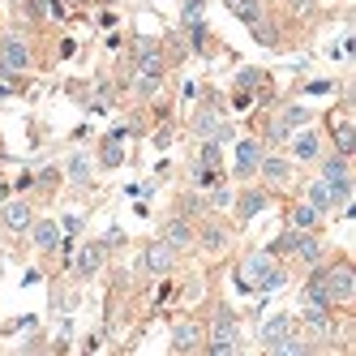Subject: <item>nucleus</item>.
Instances as JSON below:
<instances>
[{
    "instance_id": "nucleus-1",
    "label": "nucleus",
    "mask_w": 356,
    "mask_h": 356,
    "mask_svg": "<svg viewBox=\"0 0 356 356\" xmlns=\"http://www.w3.org/2000/svg\"><path fill=\"white\" fill-rule=\"evenodd\" d=\"M322 181L335 189V202H339V207H348V202H352V168H348L343 155L322 159Z\"/></svg>"
},
{
    "instance_id": "nucleus-2",
    "label": "nucleus",
    "mask_w": 356,
    "mask_h": 356,
    "mask_svg": "<svg viewBox=\"0 0 356 356\" xmlns=\"http://www.w3.org/2000/svg\"><path fill=\"white\" fill-rule=\"evenodd\" d=\"M322 279H326V292H330L335 305H348L356 296V270H352V262H335L330 270H322Z\"/></svg>"
},
{
    "instance_id": "nucleus-3",
    "label": "nucleus",
    "mask_w": 356,
    "mask_h": 356,
    "mask_svg": "<svg viewBox=\"0 0 356 356\" xmlns=\"http://www.w3.org/2000/svg\"><path fill=\"white\" fill-rule=\"evenodd\" d=\"M202 348H207V352H236L241 348V330H236V314H219L215 318V330H211V343H202Z\"/></svg>"
},
{
    "instance_id": "nucleus-4",
    "label": "nucleus",
    "mask_w": 356,
    "mask_h": 356,
    "mask_svg": "<svg viewBox=\"0 0 356 356\" xmlns=\"http://www.w3.org/2000/svg\"><path fill=\"white\" fill-rule=\"evenodd\" d=\"M0 69L9 73H22V69H31V47H26V39L22 35H5L0 39Z\"/></svg>"
},
{
    "instance_id": "nucleus-5",
    "label": "nucleus",
    "mask_w": 356,
    "mask_h": 356,
    "mask_svg": "<svg viewBox=\"0 0 356 356\" xmlns=\"http://www.w3.org/2000/svg\"><path fill=\"white\" fill-rule=\"evenodd\" d=\"M104 262H108V245L104 241H86L78 253H73V270H78L82 279L99 275V270H104Z\"/></svg>"
},
{
    "instance_id": "nucleus-6",
    "label": "nucleus",
    "mask_w": 356,
    "mask_h": 356,
    "mask_svg": "<svg viewBox=\"0 0 356 356\" xmlns=\"http://www.w3.org/2000/svg\"><path fill=\"white\" fill-rule=\"evenodd\" d=\"M270 266H275L270 253H249V258L241 262V270H236V288H241V292H258V279H262Z\"/></svg>"
},
{
    "instance_id": "nucleus-7",
    "label": "nucleus",
    "mask_w": 356,
    "mask_h": 356,
    "mask_svg": "<svg viewBox=\"0 0 356 356\" xmlns=\"http://www.w3.org/2000/svg\"><path fill=\"white\" fill-rule=\"evenodd\" d=\"M142 266H146L150 275H172V266H176V249H172L168 241H150L146 253H142Z\"/></svg>"
},
{
    "instance_id": "nucleus-8",
    "label": "nucleus",
    "mask_w": 356,
    "mask_h": 356,
    "mask_svg": "<svg viewBox=\"0 0 356 356\" xmlns=\"http://www.w3.org/2000/svg\"><path fill=\"white\" fill-rule=\"evenodd\" d=\"M262 163V142L258 138H241L236 142V176H253Z\"/></svg>"
},
{
    "instance_id": "nucleus-9",
    "label": "nucleus",
    "mask_w": 356,
    "mask_h": 356,
    "mask_svg": "<svg viewBox=\"0 0 356 356\" xmlns=\"http://www.w3.org/2000/svg\"><path fill=\"white\" fill-rule=\"evenodd\" d=\"M202 339H207V330H202V322H181L172 330V352H197Z\"/></svg>"
},
{
    "instance_id": "nucleus-10",
    "label": "nucleus",
    "mask_w": 356,
    "mask_h": 356,
    "mask_svg": "<svg viewBox=\"0 0 356 356\" xmlns=\"http://www.w3.org/2000/svg\"><path fill=\"white\" fill-rule=\"evenodd\" d=\"M305 305H314V309H330V292H326V279H322V266L314 262V275L305 279Z\"/></svg>"
},
{
    "instance_id": "nucleus-11",
    "label": "nucleus",
    "mask_w": 356,
    "mask_h": 356,
    "mask_svg": "<svg viewBox=\"0 0 356 356\" xmlns=\"http://www.w3.org/2000/svg\"><path fill=\"white\" fill-rule=\"evenodd\" d=\"M0 215H5V227H9V232H26V227L35 223L31 202H5V207H0Z\"/></svg>"
},
{
    "instance_id": "nucleus-12",
    "label": "nucleus",
    "mask_w": 356,
    "mask_h": 356,
    "mask_svg": "<svg viewBox=\"0 0 356 356\" xmlns=\"http://www.w3.org/2000/svg\"><path fill=\"white\" fill-rule=\"evenodd\" d=\"M31 236H35V245L43 253H52V249H60V223L56 219H39V223H31Z\"/></svg>"
},
{
    "instance_id": "nucleus-13",
    "label": "nucleus",
    "mask_w": 356,
    "mask_h": 356,
    "mask_svg": "<svg viewBox=\"0 0 356 356\" xmlns=\"http://www.w3.org/2000/svg\"><path fill=\"white\" fill-rule=\"evenodd\" d=\"M219 124H223V108H219V104H207V108L193 116V134H197V138H215Z\"/></svg>"
},
{
    "instance_id": "nucleus-14",
    "label": "nucleus",
    "mask_w": 356,
    "mask_h": 356,
    "mask_svg": "<svg viewBox=\"0 0 356 356\" xmlns=\"http://www.w3.org/2000/svg\"><path fill=\"white\" fill-rule=\"evenodd\" d=\"M292 155H296V159H305V163L318 159V155H322V134H314V129L296 134V138H292Z\"/></svg>"
},
{
    "instance_id": "nucleus-15",
    "label": "nucleus",
    "mask_w": 356,
    "mask_h": 356,
    "mask_svg": "<svg viewBox=\"0 0 356 356\" xmlns=\"http://www.w3.org/2000/svg\"><path fill=\"white\" fill-rule=\"evenodd\" d=\"M266 207H270V197H266V193H258V189H245V193L236 197V215H241L245 223H249L253 215H262Z\"/></svg>"
},
{
    "instance_id": "nucleus-16",
    "label": "nucleus",
    "mask_w": 356,
    "mask_h": 356,
    "mask_svg": "<svg viewBox=\"0 0 356 356\" xmlns=\"http://www.w3.org/2000/svg\"><path fill=\"white\" fill-rule=\"evenodd\" d=\"M258 172L266 176L270 185H288V176H292V168H288V159H279V155H262V163H258Z\"/></svg>"
},
{
    "instance_id": "nucleus-17",
    "label": "nucleus",
    "mask_w": 356,
    "mask_h": 356,
    "mask_svg": "<svg viewBox=\"0 0 356 356\" xmlns=\"http://www.w3.org/2000/svg\"><path fill=\"white\" fill-rule=\"evenodd\" d=\"M292 253H296V258H300L305 266H314V262H322V241H318L314 232H300V236H296V249H292Z\"/></svg>"
},
{
    "instance_id": "nucleus-18",
    "label": "nucleus",
    "mask_w": 356,
    "mask_h": 356,
    "mask_svg": "<svg viewBox=\"0 0 356 356\" xmlns=\"http://www.w3.org/2000/svg\"><path fill=\"white\" fill-rule=\"evenodd\" d=\"M124 129H112L108 138H104V155H99V159H104V168H120L124 163Z\"/></svg>"
},
{
    "instance_id": "nucleus-19",
    "label": "nucleus",
    "mask_w": 356,
    "mask_h": 356,
    "mask_svg": "<svg viewBox=\"0 0 356 356\" xmlns=\"http://www.w3.org/2000/svg\"><path fill=\"white\" fill-rule=\"evenodd\" d=\"M159 241H168V245H172L176 253H181V249H185V245L193 241V227H189L185 219H172V223L163 227V236H159Z\"/></svg>"
},
{
    "instance_id": "nucleus-20",
    "label": "nucleus",
    "mask_w": 356,
    "mask_h": 356,
    "mask_svg": "<svg viewBox=\"0 0 356 356\" xmlns=\"http://www.w3.org/2000/svg\"><path fill=\"white\" fill-rule=\"evenodd\" d=\"M266 352H275V356H300V352H314V348L305 343V339H296L292 330H288L284 339H275V343H266Z\"/></svg>"
},
{
    "instance_id": "nucleus-21",
    "label": "nucleus",
    "mask_w": 356,
    "mask_h": 356,
    "mask_svg": "<svg viewBox=\"0 0 356 356\" xmlns=\"http://www.w3.org/2000/svg\"><path fill=\"white\" fill-rule=\"evenodd\" d=\"M318 223H322V211L314 207V202H305V207L292 211V227H300V232H314Z\"/></svg>"
},
{
    "instance_id": "nucleus-22",
    "label": "nucleus",
    "mask_w": 356,
    "mask_h": 356,
    "mask_svg": "<svg viewBox=\"0 0 356 356\" xmlns=\"http://www.w3.org/2000/svg\"><path fill=\"white\" fill-rule=\"evenodd\" d=\"M309 202H314V207H318V211H322V215H326V211H330V207H339V202H335V189H330V185H326V181H322V176H318V181H314V185H309Z\"/></svg>"
},
{
    "instance_id": "nucleus-23",
    "label": "nucleus",
    "mask_w": 356,
    "mask_h": 356,
    "mask_svg": "<svg viewBox=\"0 0 356 356\" xmlns=\"http://www.w3.org/2000/svg\"><path fill=\"white\" fill-rule=\"evenodd\" d=\"M288 330H292V318H288V314H275V318L262 326V335H258V339H262V343H275V339H284Z\"/></svg>"
},
{
    "instance_id": "nucleus-24",
    "label": "nucleus",
    "mask_w": 356,
    "mask_h": 356,
    "mask_svg": "<svg viewBox=\"0 0 356 356\" xmlns=\"http://www.w3.org/2000/svg\"><path fill=\"white\" fill-rule=\"evenodd\" d=\"M232 13L245 26H253V22H262V0H232Z\"/></svg>"
},
{
    "instance_id": "nucleus-25",
    "label": "nucleus",
    "mask_w": 356,
    "mask_h": 356,
    "mask_svg": "<svg viewBox=\"0 0 356 356\" xmlns=\"http://www.w3.org/2000/svg\"><path fill=\"white\" fill-rule=\"evenodd\" d=\"M352 150H356V129H352V124H339V129H335V155L352 159Z\"/></svg>"
},
{
    "instance_id": "nucleus-26",
    "label": "nucleus",
    "mask_w": 356,
    "mask_h": 356,
    "mask_svg": "<svg viewBox=\"0 0 356 356\" xmlns=\"http://www.w3.org/2000/svg\"><path fill=\"white\" fill-rule=\"evenodd\" d=\"M288 284V275H284V266H270L262 279H258V292H275V288H284Z\"/></svg>"
},
{
    "instance_id": "nucleus-27",
    "label": "nucleus",
    "mask_w": 356,
    "mask_h": 356,
    "mask_svg": "<svg viewBox=\"0 0 356 356\" xmlns=\"http://www.w3.org/2000/svg\"><path fill=\"white\" fill-rule=\"evenodd\" d=\"M189 43L197 47V52H211V31H207V22H193V26H189Z\"/></svg>"
},
{
    "instance_id": "nucleus-28",
    "label": "nucleus",
    "mask_w": 356,
    "mask_h": 356,
    "mask_svg": "<svg viewBox=\"0 0 356 356\" xmlns=\"http://www.w3.org/2000/svg\"><path fill=\"white\" fill-rule=\"evenodd\" d=\"M69 181H78V185L90 181V163H86V155H73V159H69Z\"/></svg>"
},
{
    "instance_id": "nucleus-29",
    "label": "nucleus",
    "mask_w": 356,
    "mask_h": 356,
    "mask_svg": "<svg viewBox=\"0 0 356 356\" xmlns=\"http://www.w3.org/2000/svg\"><path fill=\"white\" fill-rule=\"evenodd\" d=\"M279 120H284L288 129H300V124H309V120H314V112H309V108H288Z\"/></svg>"
},
{
    "instance_id": "nucleus-30",
    "label": "nucleus",
    "mask_w": 356,
    "mask_h": 356,
    "mask_svg": "<svg viewBox=\"0 0 356 356\" xmlns=\"http://www.w3.org/2000/svg\"><path fill=\"white\" fill-rule=\"evenodd\" d=\"M305 322H309L314 330H322V335L330 330V318H326V309H314V305H305Z\"/></svg>"
},
{
    "instance_id": "nucleus-31",
    "label": "nucleus",
    "mask_w": 356,
    "mask_h": 356,
    "mask_svg": "<svg viewBox=\"0 0 356 356\" xmlns=\"http://www.w3.org/2000/svg\"><path fill=\"white\" fill-rule=\"evenodd\" d=\"M193 181H197L202 189H211V185H219V168H207V163H197V168H193Z\"/></svg>"
},
{
    "instance_id": "nucleus-32",
    "label": "nucleus",
    "mask_w": 356,
    "mask_h": 356,
    "mask_svg": "<svg viewBox=\"0 0 356 356\" xmlns=\"http://www.w3.org/2000/svg\"><path fill=\"white\" fill-rule=\"evenodd\" d=\"M202 13H207V0H185V9H181L185 26H193V22H202Z\"/></svg>"
},
{
    "instance_id": "nucleus-33",
    "label": "nucleus",
    "mask_w": 356,
    "mask_h": 356,
    "mask_svg": "<svg viewBox=\"0 0 356 356\" xmlns=\"http://www.w3.org/2000/svg\"><path fill=\"white\" fill-rule=\"evenodd\" d=\"M249 86H262V69H241L236 73V90H249Z\"/></svg>"
},
{
    "instance_id": "nucleus-34",
    "label": "nucleus",
    "mask_w": 356,
    "mask_h": 356,
    "mask_svg": "<svg viewBox=\"0 0 356 356\" xmlns=\"http://www.w3.org/2000/svg\"><path fill=\"white\" fill-rule=\"evenodd\" d=\"M207 207H215V211L232 207V189H227V185H215V189H211V202H207Z\"/></svg>"
},
{
    "instance_id": "nucleus-35",
    "label": "nucleus",
    "mask_w": 356,
    "mask_h": 356,
    "mask_svg": "<svg viewBox=\"0 0 356 356\" xmlns=\"http://www.w3.org/2000/svg\"><path fill=\"white\" fill-rule=\"evenodd\" d=\"M202 245H207V249H223L227 232H223V227H207V232H202Z\"/></svg>"
},
{
    "instance_id": "nucleus-36",
    "label": "nucleus",
    "mask_w": 356,
    "mask_h": 356,
    "mask_svg": "<svg viewBox=\"0 0 356 356\" xmlns=\"http://www.w3.org/2000/svg\"><path fill=\"white\" fill-rule=\"evenodd\" d=\"M249 31H253V39H258L262 47H275V31H270V26H262V22H253Z\"/></svg>"
},
{
    "instance_id": "nucleus-37",
    "label": "nucleus",
    "mask_w": 356,
    "mask_h": 356,
    "mask_svg": "<svg viewBox=\"0 0 356 356\" xmlns=\"http://www.w3.org/2000/svg\"><path fill=\"white\" fill-rule=\"evenodd\" d=\"M159 90V78H146V73H138V95H155Z\"/></svg>"
},
{
    "instance_id": "nucleus-38",
    "label": "nucleus",
    "mask_w": 356,
    "mask_h": 356,
    "mask_svg": "<svg viewBox=\"0 0 356 356\" xmlns=\"http://www.w3.org/2000/svg\"><path fill=\"white\" fill-rule=\"evenodd\" d=\"M60 227H65V236H78V232H82V219H78V215H65Z\"/></svg>"
},
{
    "instance_id": "nucleus-39",
    "label": "nucleus",
    "mask_w": 356,
    "mask_h": 356,
    "mask_svg": "<svg viewBox=\"0 0 356 356\" xmlns=\"http://www.w3.org/2000/svg\"><path fill=\"white\" fill-rule=\"evenodd\" d=\"M232 108H236V112H249V108H253V95H249V90H236V99H232Z\"/></svg>"
},
{
    "instance_id": "nucleus-40",
    "label": "nucleus",
    "mask_w": 356,
    "mask_h": 356,
    "mask_svg": "<svg viewBox=\"0 0 356 356\" xmlns=\"http://www.w3.org/2000/svg\"><path fill=\"white\" fill-rule=\"evenodd\" d=\"M305 90H309V95H330V90H335V82H326V78H322V82H309Z\"/></svg>"
},
{
    "instance_id": "nucleus-41",
    "label": "nucleus",
    "mask_w": 356,
    "mask_h": 356,
    "mask_svg": "<svg viewBox=\"0 0 356 356\" xmlns=\"http://www.w3.org/2000/svg\"><path fill=\"white\" fill-rule=\"evenodd\" d=\"M124 241V232H120V227H108V236H104V245H120Z\"/></svg>"
},
{
    "instance_id": "nucleus-42",
    "label": "nucleus",
    "mask_w": 356,
    "mask_h": 356,
    "mask_svg": "<svg viewBox=\"0 0 356 356\" xmlns=\"http://www.w3.org/2000/svg\"><path fill=\"white\" fill-rule=\"evenodd\" d=\"M5 95H13V86H9V82H0V99H5Z\"/></svg>"
},
{
    "instance_id": "nucleus-43",
    "label": "nucleus",
    "mask_w": 356,
    "mask_h": 356,
    "mask_svg": "<svg viewBox=\"0 0 356 356\" xmlns=\"http://www.w3.org/2000/svg\"><path fill=\"white\" fill-rule=\"evenodd\" d=\"M5 197H9V185H0V202H5Z\"/></svg>"
},
{
    "instance_id": "nucleus-44",
    "label": "nucleus",
    "mask_w": 356,
    "mask_h": 356,
    "mask_svg": "<svg viewBox=\"0 0 356 356\" xmlns=\"http://www.w3.org/2000/svg\"><path fill=\"white\" fill-rule=\"evenodd\" d=\"M223 5H227V9H232V0H223Z\"/></svg>"
}]
</instances>
